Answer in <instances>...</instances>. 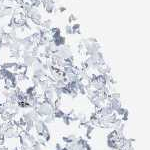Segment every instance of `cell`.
Here are the masks:
<instances>
[{
	"label": "cell",
	"mask_w": 150,
	"mask_h": 150,
	"mask_svg": "<svg viewBox=\"0 0 150 150\" xmlns=\"http://www.w3.org/2000/svg\"><path fill=\"white\" fill-rule=\"evenodd\" d=\"M57 11H58V12H60V13H62V12H65V11H66V7L60 6L59 8H57Z\"/></svg>",
	"instance_id": "obj_9"
},
{
	"label": "cell",
	"mask_w": 150,
	"mask_h": 150,
	"mask_svg": "<svg viewBox=\"0 0 150 150\" xmlns=\"http://www.w3.org/2000/svg\"><path fill=\"white\" fill-rule=\"evenodd\" d=\"M34 129L36 133H37V135H41L45 130L48 129V127H47V125L43 122V120L41 119V118H39L38 120L34 121Z\"/></svg>",
	"instance_id": "obj_2"
},
{
	"label": "cell",
	"mask_w": 150,
	"mask_h": 150,
	"mask_svg": "<svg viewBox=\"0 0 150 150\" xmlns=\"http://www.w3.org/2000/svg\"><path fill=\"white\" fill-rule=\"evenodd\" d=\"M52 42L54 43L55 46L59 48V47H61V46H63V45L66 44V38H65L64 36L60 35L59 37L54 38V39L52 40Z\"/></svg>",
	"instance_id": "obj_3"
},
{
	"label": "cell",
	"mask_w": 150,
	"mask_h": 150,
	"mask_svg": "<svg viewBox=\"0 0 150 150\" xmlns=\"http://www.w3.org/2000/svg\"><path fill=\"white\" fill-rule=\"evenodd\" d=\"M43 122L45 123V124H51V123L54 122L55 118L53 117V115H50V116H46V117H43Z\"/></svg>",
	"instance_id": "obj_6"
},
{
	"label": "cell",
	"mask_w": 150,
	"mask_h": 150,
	"mask_svg": "<svg viewBox=\"0 0 150 150\" xmlns=\"http://www.w3.org/2000/svg\"><path fill=\"white\" fill-rule=\"evenodd\" d=\"M64 31H65V33L66 34H73V32H72V28H71V25L70 24H67V25H65V27H64Z\"/></svg>",
	"instance_id": "obj_7"
},
{
	"label": "cell",
	"mask_w": 150,
	"mask_h": 150,
	"mask_svg": "<svg viewBox=\"0 0 150 150\" xmlns=\"http://www.w3.org/2000/svg\"><path fill=\"white\" fill-rule=\"evenodd\" d=\"M43 8L45 9V11L47 12V13H53L55 10V3L54 1H49L47 2V3L43 4Z\"/></svg>",
	"instance_id": "obj_4"
},
{
	"label": "cell",
	"mask_w": 150,
	"mask_h": 150,
	"mask_svg": "<svg viewBox=\"0 0 150 150\" xmlns=\"http://www.w3.org/2000/svg\"><path fill=\"white\" fill-rule=\"evenodd\" d=\"M41 1V3L42 4H45V3H47V2H49V1H52V0H40Z\"/></svg>",
	"instance_id": "obj_10"
},
{
	"label": "cell",
	"mask_w": 150,
	"mask_h": 150,
	"mask_svg": "<svg viewBox=\"0 0 150 150\" xmlns=\"http://www.w3.org/2000/svg\"><path fill=\"white\" fill-rule=\"evenodd\" d=\"M72 28V32L73 34H81V31H80V25L78 23H74L71 25Z\"/></svg>",
	"instance_id": "obj_5"
},
{
	"label": "cell",
	"mask_w": 150,
	"mask_h": 150,
	"mask_svg": "<svg viewBox=\"0 0 150 150\" xmlns=\"http://www.w3.org/2000/svg\"><path fill=\"white\" fill-rule=\"evenodd\" d=\"M36 112L39 115V117H46V116H50L54 112V107L50 103L44 101L43 103H40L39 105L36 107Z\"/></svg>",
	"instance_id": "obj_1"
},
{
	"label": "cell",
	"mask_w": 150,
	"mask_h": 150,
	"mask_svg": "<svg viewBox=\"0 0 150 150\" xmlns=\"http://www.w3.org/2000/svg\"><path fill=\"white\" fill-rule=\"evenodd\" d=\"M77 20V17L74 15V14H70L69 15V17H68V22L69 23H72V22H74V21H76Z\"/></svg>",
	"instance_id": "obj_8"
}]
</instances>
